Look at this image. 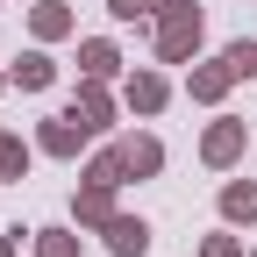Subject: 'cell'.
Listing matches in <instances>:
<instances>
[{"instance_id": "8992f818", "label": "cell", "mask_w": 257, "mask_h": 257, "mask_svg": "<svg viewBox=\"0 0 257 257\" xmlns=\"http://www.w3.org/2000/svg\"><path fill=\"white\" fill-rule=\"evenodd\" d=\"M100 243H107V257H143V250H150V221L114 207V221L100 229Z\"/></svg>"}, {"instance_id": "d6986e66", "label": "cell", "mask_w": 257, "mask_h": 257, "mask_svg": "<svg viewBox=\"0 0 257 257\" xmlns=\"http://www.w3.org/2000/svg\"><path fill=\"white\" fill-rule=\"evenodd\" d=\"M200 257H243V243H236V236H207V243H200Z\"/></svg>"}, {"instance_id": "e0dca14e", "label": "cell", "mask_w": 257, "mask_h": 257, "mask_svg": "<svg viewBox=\"0 0 257 257\" xmlns=\"http://www.w3.org/2000/svg\"><path fill=\"white\" fill-rule=\"evenodd\" d=\"M22 172H29V143L0 128V179H22Z\"/></svg>"}, {"instance_id": "9c48e42d", "label": "cell", "mask_w": 257, "mask_h": 257, "mask_svg": "<svg viewBox=\"0 0 257 257\" xmlns=\"http://www.w3.org/2000/svg\"><path fill=\"white\" fill-rule=\"evenodd\" d=\"M221 221L229 229H257V179H229L221 186Z\"/></svg>"}, {"instance_id": "9a60e30c", "label": "cell", "mask_w": 257, "mask_h": 257, "mask_svg": "<svg viewBox=\"0 0 257 257\" xmlns=\"http://www.w3.org/2000/svg\"><path fill=\"white\" fill-rule=\"evenodd\" d=\"M221 64H229L236 79H257V36H236L229 50H221Z\"/></svg>"}, {"instance_id": "4fadbf2b", "label": "cell", "mask_w": 257, "mask_h": 257, "mask_svg": "<svg viewBox=\"0 0 257 257\" xmlns=\"http://www.w3.org/2000/svg\"><path fill=\"white\" fill-rule=\"evenodd\" d=\"M15 86H22V93H43V86H57V64H50V50H29V57L15 64Z\"/></svg>"}, {"instance_id": "8fae6325", "label": "cell", "mask_w": 257, "mask_h": 257, "mask_svg": "<svg viewBox=\"0 0 257 257\" xmlns=\"http://www.w3.org/2000/svg\"><path fill=\"white\" fill-rule=\"evenodd\" d=\"M29 29H36V43H64L72 36V8H64V0H36V8H29Z\"/></svg>"}, {"instance_id": "277c9868", "label": "cell", "mask_w": 257, "mask_h": 257, "mask_svg": "<svg viewBox=\"0 0 257 257\" xmlns=\"http://www.w3.org/2000/svg\"><path fill=\"white\" fill-rule=\"evenodd\" d=\"M64 114H79V121L93 128V136H107V128H114V100H107V79H79V86H72V107H64Z\"/></svg>"}, {"instance_id": "3957f363", "label": "cell", "mask_w": 257, "mask_h": 257, "mask_svg": "<svg viewBox=\"0 0 257 257\" xmlns=\"http://www.w3.org/2000/svg\"><path fill=\"white\" fill-rule=\"evenodd\" d=\"M114 150H121V172H128V179H157V172H165V143H157L150 128L114 136Z\"/></svg>"}, {"instance_id": "ffe728a7", "label": "cell", "mask_w": 257, "mask_h": 257, "mask_svg": "<svg viewBox=\"0 0 257 257\" xmlns=\"http://www.w3.org/2000/svg\"><path fill=\"white\" fill-rule=\"evenodd\" d=\"M15 236H22V229H0V257H15V250H22Z\"/></svg>"}, {"instance_id": "ba28073f", "label": "cell", "mask_w": 257, "mask_h": 257, "mask_svg": "<svg viewBox=\"0 0 257 257\" xmlns=\"http://www.w3.org/2000/svg\"><path fill=\"white\" fill-rule=\"evenodd\" d=\"M72 221H79V229H107V221H114V186H79L72 193Z\"/></svg>"}, {"instance_id": "5bb4252c", "label": "cell", "mask_w": 257, "mask_h": 257, "mask_svg": "<svg viewBox=\"0 0 257 257\" xmlns=\"http://www.w3.org/2000/svg\"><path fill=\"white\" fill-rule=\"evenodd\" d=\"M86 179H93V186H121V179H128V172H121V150H114V143H107V150H93Z\"/></svg>"}, {"instance_id": "7c38bea8", "label": "cell", "mask_w": 257, "mask_h": 257, "mask_svg": "<svg viewBox=\"0 0 257 257\" xmlns=\"http://www.w3.org/2000/svg\"><path fill=\"white\" fill-rule=\"evenodd\" d=\"M114 72H121V50L107 36H86L79 43V79H114Z\"/></svg>"}, {"instance_id": "52a82bcc", "label": "cell", "mask_w": 257, "mask_h": 257, "mask_svg": "<svg viewBox=\"0 0 257 257\" xmlns=\"http://www.w3.org/2000/svg\"><path fill=\"white\" fill-rule=\"evenodd\" d=\"M121 100H128V114H157V107L172 100V86H165V72H150V64H143V72L121 79Z\"/></svg>"}, {"instance_id": "44dd1931", "label": "cell", "mask_w": 257, "mask_h": 257, "mask_svg": "<svg viewBox=\"0 0 257 257\" xmlns=\"http://www.w3.org/2000/svg\"><path fill=\"white\" fill-rule=\"evenodd\" d=\"M0 93H8V72H0Z\"/></svg>"}, {"instance_id": "2e32d148", "label": "cell", "mask_w": 257, "mask_h": 257, "mask_svg": "<svg viewBox=\"0 0 257 257\" xmlns=\"http://www.w3.org/2000/svg\"><path fill=\"white\" fill-rule=\"evenodd\" d=\"M36 257H79V229H36Z\"/></svg>"}, {"instance_id": "6da1fadb", "label": "cell", "mask_w": 257, "mask_h": 257, "mask_svg": "<svg viewBox=\"0 0 257 257\" xmlns=\"http://www.w3.org/2000/svg\"><path fill=\"white\" fill-rule=\"evenodd\" d=\"M200 36H207V15L193 8V0H157V15H150L157 64H193V57H200Z\"/></svg>"}, {"instance_id": "ac0fdd59", "label": "cell", "mask_w": 257, "mask_h": 257, "mask_svg": "<svg viewBox=\"0 0 257 257\" xmlns=\"http://www.w3.org/2000/svg\"><path fill=\"white\" fill-rule=\"evenodd\" d=\"M107 15H114V22H150L157 0H107Z\"/></svg>"}, {"instance_id": "5b68a950", "label": "cell", "mask_w": 257, "mask_h": 257, "mask_svg": "<svg viewBox=\"0 0 257 257\" xmlns=\"http://www.w3.org/2000/svg\"><path fill=\"white\" fill-rule=\"evenodd\" d=\"M86 136H93V128H86L79 114H50V121L36 128V150H43V157H79Z\"/></svg>"}, {"instance_id": "7a4b0ae2", "label": "cell", "mask_w": 257, "mask_h": 257, "mask_svg": "<svg viewBox=\"0 0 257 257\" xmlns=\"http://www.w3.org/2000/svg\"><path fill=\"white\" fill-rule=\"evenodd\" d=\"M243 150H250V121H243V114H214V121H207V136H200V157H207L214 172H229Z\"/></svg>"}, {"instance_id": "30bf717a", "label": "cell", "mask_w": 257, "mask_h": 257, "mask_svg": "<svg viewBox=\"0 0 257 257\" xmlns=\"http://www.w3.org/2000/svg\"><path fill=\"white\" fill-rule=\"evenodd\" d=\"M229 86H236L229 64H193V72H186V93H193L200 107H221V93H229Z\"/></svg>"}]
</instances>
